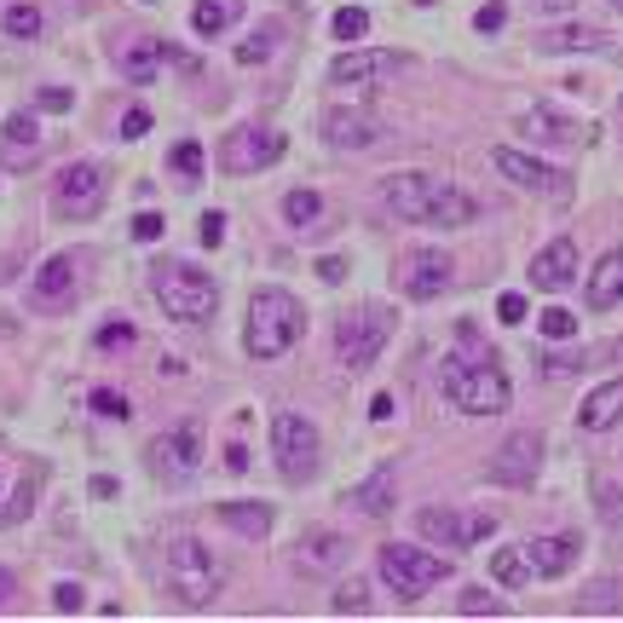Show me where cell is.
<instances>
[{"mask_svg": "<svg viewBox=\"0 0 623 623\" xmlns=\"http://www.w3.org/2000/svg\"><path fill=\"white\" fill-rule=\"evenodd\" d=\"M219 519H226L231 531L254 537V542L272 531V508H266V502H219Z\"/></svg>", "mask_w": 623, "mask_h": 623, "instance_id": "obj_30", "label": "cell"}, {"mask_svg": "<svg viewBox=\"0 0 623 623\" xmlns=\"http://www.w3.org/2000/svg\"><path fill=\"white\" fill-rule=\"evenodd\" d=\"M491 163H496V173L508 179V185L531 191V196H566V191H572V185H566V173L549 168V163H537V156H526V151H508V145H502Z\"/></svg>", "mask_w": 623, "mask_h": 623, "instance_id": "obj_15", "label": "cell"}, {"mask_svg": "<svg viewBox=\"0 0 623 623\" xmlns=\"http://www.w3.org/2000/svg\"><path fill=\"white\" fill-rule=\"evenodd\" d=\"M519 133H526L531 145H577L583 122H572V116H560V110H549V105H531L526 116H519Z\"/></svg>", "mask_w": 623, "mask_h": 623, "instance_id": "obj_24", "label": "cell"}, {"mask_svg": "<svg viewBox=\"0 0 623 623\" xmlns=\"http://www.w3.org/2000/svg\"><path fill=\"white\" fill-rule=\"evenodd\" d=\"M93 416H105V421H128L133 405H128L122 393H110V387H93Z\"/></svg>", "mask_w": 623, "mask_h": 623, "instance_id": "obj_40", "label": "cell"}, {"mask_svg": "<svg viewBox=\"0 0 623 623\" xmlns=\"http://www.w3.org/2000/svg\"><path fill=\"white\" fill-rule=\"evenodd\" d=\"M623 421V375L618 381H600V387L583 398V410H577V428L583 433H612Z\"/></svg>", "mask_w": 623, "mask_h": 623, "instance_id": "obj_23", "label": "cell"}, {"mask_svg": "<svg viewBox=\"0 0 623 623\" xmlns=\"http://www.w3.org/2000/svg\"><path fill=\"white\" fill-rule=\"evenodd\" d=\"M393 491H398V479H393V462H381V468L364 479V486H358L347 502H352V508L358 514H364V519H381V514H393Z\"/></svg>", "mask_w": 623, "mask_h": 623, "instance_id": "obj_28", "label": "cell"}, {"mask_svg": "<svg viewBox=\"0 0 623 623\" xmlns=\"http://www.w3.org/2000/svg\"><path fill=\"white\" fill-rule=\"evenodd\" d=\"M277 35H284V29H277V24H260V29L249 35V41L237 47V64H266V58L277 52Z\"/></svg>", "mask_w": 623, "mask_h": 623, "instance_id": "obj_35", "label": "cell"}, {"mask_svg": "<svg viewBox=\"0 0 623 623\" xmlns=\"http://www.w3.org/2000/svg\"><path fill=\"white\" fill-rule=\"evenodd\" d=\"M577 554H583V542L572 531H560V537H531L526 542V566L531 577H566L577 566Z\"/></svg>", "mask_w": 623, "mask_h": 623, "instance_id": "obj_21", "label": "cell"}, {"mask_svg": "<svg viewBox=\"0 0 623 623\" xmlns=\"http://www.w3.org/2000/svg\"><path fill=\"white\" fill-rule=\"evenodd\" d=\"M612 7H618V12H623V0H612Z\"/></svg>", "mask_w": 623, "mask_h": 623, "instance_id": "obj_57", "label": "cell"}, {"mask_svg": "<svg viewBox=\"0 0 623 623\" xmlns=\"http://www.w3.org/2000/svg\"><path fill=\"white\" fill-rule=\"evenodd\" d=\"M381 203H387L398 219H410V226H445V231H462L479 219V203L468 191H456L451 179H433V173H393L387 185H381Z\"/></svg>", "mask_w": 623, "mask_h": 623, "instance_id": "obj_1", "label": "cell"}, {"mask_svg": "<svg viewBox=\"0 0 623 623\" xmlns=\"http://www.w3.org/2000/svg\"><path fill=\"white\" fill-rule=\"evenodd\" d=\"M456 607L468 612V618H479V612H486V618H502V600H496V595H486V589H462Z\"/></svg>", "mask_w": 623, "mask_h": 623, "instance_id": "obj_42", "label": "cell"}, {"mask_svg": "<svg viewBox=\"0 0 623 623\" xmlns=\"http://www.w3.org/2000/svg\"><path fill=\"white\" fill-rule=\"evenodd\" d=\"M577 612H623V589L607 577V583H589V589L577 595Z\"/></svg>", "mask_w": 623, "mask_h": 623, "instance_id": "obj_34", "label": "cell"}, {"mask_svg": "<svg viewBox=\"0 0 623 623\" xmlns=\"http://www.w3.org/2000/svg\"><path fill=\"white\" fill-rule=\"evenodd\" d=\"M595 508H600V526H607V531H623V491L612 486V479H600V486H595Z\"/></svg>", "mask_w": 623, "mask_h": 623, "instance_id": "obj_37", "label": "cell"}, {"mask_svg": "<svg viewBox=\"0 0 623 623\" xmlns=\"http://www.w3.org/2000/svg\"><path fill=\"white\" fill-rule=\"evenodd\" d=\"M451 284H456L451 254H439V249H410L405 260H398V289H405L410 300H439Z\"/></svg>", "mask_w": 623, "mask_h": 623, "instance_id": "obj_14", "label": "cell"}, {"mask_svg": "<svg viewBox=\"0 0 623 623\" xmlns=\"http://www.w3.org/2000/svg\"><path fill=\"white\" fill-rule=\"evenodd\" d=\"M237 17H243V0H196V7H191V29L203 35V41H214V35H226Z\"/></svg>", "mask_w": 623, "mask_h": 623, "instance_id": "obj_29", "label": "cell"}, {"mask_svg": "<svg viewBox=\"0 0 623 623\" xmlns=\"http://www.w3.org/2000/svg\"><path fill=\"white\" fill-rule=\"evenodd\" d=\"M318 277H324V284H340V277H347V260H340V254H324V260H318Z\"/></svg>", "mask_w": 623, "mask_h": 623, "instance_id": "obj_52", "label": "cell"}, {"mask_svg": "<svg viewBox=\"0 0 623 623\" xmlns=\"http://www.w3.org/2000/svg\"><path fill=\"white\" fill-rule=\"evenodd\" d=\"M93 496H98V502L116 496V479H110V474H98V479H93Z\"/></svg>", "mask_w": 623, "mask_h": 623, "instance_id": "obj_55", "label": "cell"}, {"mask_svg": "<svg viewBox=\"0 0 623 623\" xmlns=\"http://www.w3.org/2000/svg\"><path fill=\"white\" fill-rule=\"evenodd\" d=\"M163 231H168V219H163V214H139V219H133V237H139V243H156Z\"/></svg>", "mask_w": 623, "mask_h": 623, "instance_id": "obj_47", "label": "cell"}, {"mask_svg": "<svg viewBox=\"0 0 623 623\" xmlns=\"http://www.w3.org/2000/svg\"><path fill=\"white\" fill-rule=\"evenodd\" d=\"M439 387H445L451 410H462V416H502V410H508V398H514L508 375L496 370L491 352L486 358H445Z\"/></svg>", "mask_w": 623, "mask_h": 623, "instance_id": "obj_3", "label": "cell"}, {"mask_svg": "<svg viewBox=\"0 0 623 623\" xmlns=\"http://www.w3.org/2000/svg\"><path fill=\"white\" fill-rule=\"evenodd\" d=\"M105 196H110V179L98 163H70L64 173H58V185H52V214L58 219H93L98 208H105Z\"/></svg>", "mask_w": 623, "mask_h": 623, "instance_id": "obj_10", "label": "cell"}, {"mask_svg": "<svg viewBox=\"0 0 623 623\" xmlns=\"http://www.w3.org/2000/svg\"><path fill=\"white\" fill-rule=\"evenodd\" d=\"M583 300H589V312H612L618 300H623V249H612V254L589 272V284H583Z\"/></svg>", "mask_w": 623, "mask_h": 623, "instance_id": "obj_26", "label": "cell"}, {"mask_svg": "<svg viewBox=\"0 0 623 623\" xmlns=\"http://www.w3.org/2000/svg\"><path fill=\"white\" fill-rule=\"evenodd\" d=\"M219 243H226V214H203V249H219Z\"/></svg>", "mask_w": 623, "mask_h": 623, "instance_id": "obj_49", "label": "cell"}, {"mask_svg": "<svg viewBox=\"0 0 623 623\" xmlns=\"http://www.w3.org/2000/svg\"><path fill=\"white\" fill-rule=\"evenodd\" d=\"M226 468L231 474H249V451L243 445H226Z\"/></svg>", "mask_w": 623, "mask_h": 623, "instance_id": "obj_54", "label": "cell"}, {"mask_svg": "<svg viewBox=\"0 0 623 623\" xmlns=\"http://www.w3.org/2000/svg\"><path fill=\"white\" fill-rule=\"evenodd\" d=\"M330 29H335V41H364V35H370V12L364 7H340Z\"/></svg>", "mask_w": 623, "mask_h": 623, "instance_id": "obj_38", "label": "cell"}, {"mask_svg": "<svg viewBox=\"0 0 623 623\" xmlns=\"http://www.w3.org/2000/svg\"><path fill=\"white\" fill-rule=\"evenodd\" d=\"M416 531L439 542V549H474L496 531V514H456V508H421L416 514Z\"/></svg>", "mask_w": 623, "mask_h": 623, "instance_id": "obj_13", "label": "cell"}, {"mask_svg": "<svg viewBox=\"0 0 623 623\" xmlns=\"http://www.w3.org/2000/svg\"><path fill=\"white\" fill-rule=\"evenodd\" d=\"M393 410H398L393 393H375V398H370V416H375V421H393Z\"/></svg>", "mask_w": 623, "mask_h": 623, "instance_id": "obj_53", "label": "cell"}, {"mask_svg": "<svg viewBox=\"0 0 623 623\" xmlns=\"http://www.w3.org/2000/svg\"><path fill=\"white\" fill-rule=\"evenodd\" d=\"M330 607L340 612V618H358V612H370V583L364 577H347V583H340V589H335V600H330Z\"/></svg>", "mask_w": 623, "mask_h": 623, "instance_id": "obj_36", "label": "cell"}, {"mask_svg": "<svg viewBox=\"0 0 623 623\" xmlns=\"http://www.w3.org/2000/svg\"><path fill=\"white\" fill-rule=\"evenodd\" d=\"M405 64H410L405 52H381V47H352V52H340L335 64H330V87H370V82H381V75L405 70Z\"/></svg>", "mask_w": 623, "mask_h": 623, "instance_id": "obj_16", "label": "cell"}, {"mask_svg": "<svg viewBox=\"0 0 623 623\" xmlns=\"http://www.w3.org/2000/svg\"><path fill=\"white\" fill-rule=\"evenodd\" d=\"M612 35L600 29V24H560V29H542L537 35V47L542 52H600Z\"/></svg>", "mask_w": 623, "mask_h": 623, "instance_id": "obj_27", "label": "cell"}, {"mask_svg": "<svg viewBox=\"0 0 623 623\" xmlns=\"http://www.w3.org/2000/svg\"><path fill=\"white\" fill-rule=\"evenodd\" d=\"M537 330L549 335V340H572V335H577V312L549 307V312H537Z\"/></svg>", "mask_w": 623, "mask_h": 623, "instance_id": "obj_39", "label": "cell"}, {"mask_svg": "<svg viewBox=\"0 0 623 623\" xmlns=\"http://www.w3.org/2000/svg\"><path fill=\"white\" fill-rule=\"evenodd\" d=\"M537 468H542V433L537 428H519V433H508L491 451L486 479H491V486H508V491H526L531 479H537Z\"/></svg>", "mask_w": 623, "mask_h": 623, "instance_id": "obj_11", "label": "cell"}, {"mask_svg": "<svg viewBox=\"0 0 623 623\" xmlns=\"http://www.w3.org/2000/svg\"><path fill=\"white\" fill-rule=\"evenodd\" d=\"M29 508H35V479H24L17 486V496H12V508H7V519L17 526V519H29Z\"/></svg>", "mask_w": 623, "mask_h": 623, "instance_id": "obj_48", "label": "cell"}, {"mask_svg": "<svg viewBox=\"0 0 623 623\" xmlns=\"http://www.w3.org/2000/svg\"><path fill=\"white\" fill-rule=\"evenodd\" d=\"M219 583H226V572H219V560L208 554V542L173 537L168 549H163V589L179 600V607H191V612L214 607Z\"/></svg>", "mask_w": 623, "mask_h": 623, "instance_id": "obj_4", "label": "cell"}, {"mask_svg": "<svg viewBox=\"0 0 623 623\" xmlns=\"http://www.w3.org/2000/svg\"><path fill=\"white\" fill-rule=\"evenodd\" d=\"M502 24H508V7H502V0H491V7L474 12V29H479V35H496Z\"/></svg>", "mask_w": 623, "mask_h": 623, "instance_id": "obj_43", "label": "cell"}, {"mask_svg": "<svg viewBox=\"0 0 623 623\" xmlns=\"http://www.w3.org/2000/svg\"><path fill=\"white\" fill-rule=\"evenodd\" d=\"M12 589H17V583H12V572L0 566V607H7V595H12Z\"/></svg>", "mask_w": 623, "mask_h": 623, "instance_id": "obj_56", "label": "cell"}, {"mask_svg": "<svg viewBox=\"0 0 623 623\" xmlns=\"http://www.w3.org/2000/svg\"><path fill=\"white\" fill-rule=\"evenodd\" d=\"M284 151H289V139L277 128H237V133H226L219 168H226V173H260V168L284 163Z\"/></svg>", "mask_w": 623, "mask_h": 623, "instance_id": "obj_12", "label": "cell"}, {"mask_svg": "<svg viewBox=\"0 0 623 623\" xmlns=\"http://www.w3.org/2000/svg\"><path fill=\"white\" fill-rule=\"evenodd\" d=\"M387 335H393V312L387 307H358L352 318H340L335 324V352H340V364L347 370H370L381 347H387Z\"/></svg>", "mask_w": 623, "mask_h": 623, "instance_id": "obj_8", "label": "cell"}, {"mask_svg": "<svg viewBox=\"0 0 623 623\" xmlns=\"http://www.w3.org/2000/svg\"><path fill=\"white\" fill-rule=\"evenodd\" d=\"M491 577L502 583V589H519V583L531 577V566H526V549H496V554H491Z\"/></svg>", "mask_w": 623, "mask_h": 623, "instance_id": "obj_32", "label": "cell"}, {"mask_svg": "<svg viewBox=\"0 0 623 623\" xmlns=\"http://www.w3.org/2000/svg\"><path fill=\"white\" fill-rule=\"evenodd\" d=\"M531 284L542 295H560L566 284H577V243L572 237H554V243L531 260Z\"/></svg>", "mask_w": 623, "mask_h": 623, "instance_id": "obj_20", "label": "cell"}, {"mask_svg": "<svg viewBox=\"0 0 623 623\" xmlns=\"http://www.w3.org/2000/svg\"><path fill=\"white\" fill-rule=\"evenodd\" d=\"M35 156H41V122L29 110L7 116V128H0V168H29Z\"/></svg>", "mask_w": 623, "mask_h": 623, "instance_id": "obj_22", "label": "cell"}, {"mask_svg": "<svg viewBox=\"0 0 623 623\" xmlns=\"http://www.w3.org/2000/svg\"><path fill=\"white\" fill-rule=\"evenodd\" d=\"M145 456H151V474L163 479V486H185V479L203 468V433H196V421H179V428L151 439Z\"/></svg>", "mask_w": 623, "mask_h": 623, "instance_id": "obj_9", "label": "cell"}, {"mask_svg": "<svg viewBox=\"0 0 623 623\" xmlns=\"http://www.w3.org/2000/svg\"><path fill=\"white\" fill-rule=\"evenodd\" d=\"M98 347H133V324H105V330H98Z\"/></svg>", "mask_w": 623, "mask_h": 623, "instance_id": "obj_50", "label": "cell"}, {"mask_svg": "<svg viewBox=\"0 0 623 623\" xmlns=\"http://www.w3.org/2000/svg\"><path fill=\"white\" fill-rule=\"evenodd\" d=\"M381 116L375 110H324V145L330 151H370V145H381Z\"/></svg>", "mask_w": 623, "mask_h": 623, "instance_id": "obj_18", "label": "cell"}, {"mask_svg": "<svg viewBox=\"0 0 623 623\" xmlns=\"http://www.w3.org/2000/svg\"><path fill=\"white\" fill-rule=\"evenodd\" d=\"M151 289H156V300H163V312L173 318V324H208L214 307H219L214 272L191 266V260H168V266H156Z\"/></svg>", "mask_w": 623, "mask_h": 623, "instance_id": "obj_5", "label": "cell"}, {"mask_svg": "<svg viewBox=\"0 0 623 623\" xmlns=\"http://www.w3.org/2000/svg\"><path fill=\"white\" fill-rule=\"evenodd\" d=\"M0 29H7L12 41H41V7H35V0H12V7L0 12Z\"/></svg>", "mask_w": 623, "mask_h": 623, "instance_id": "obj_31", "label": "cell"}, {"mask_svg": "<svg viewBox=\"0 0 623 623\" xmlns=\"http://www.w3.org/2000/svg\"><path fill=\"white\" fill-rule=\"evenodd\" d=\"M496 318H502V324H526V318H531L526 295H502V300H496Z\"/></svg>", "mask_w": 623, "mask_h": 623, "instance_id": "obj_45", "label": "cell"}, {"mask_svg": "<svg viewBox=\"0 0 623 623\" xmlns=\"http://www.w3.org/2000/svg\"><path fill=\"white\" fill-rule=\"evenodd\" d=\"M75 266H82L75 254H52L47 266L29 277V307L35 312H70V300H75Z\"/></svg>", "mask_w": 623, "mask_h": 623, "instance_id": "obj_17", "label": "cell"}, {"mask_svg": "<svg viewBox=\"0 0 623 623\" xmlns=\"http://www.w3.org/2000/svg\"><path fill=\"white\" fill-rule=\"evenodd\" d=\"M352 560V542L340 531H307L295 542V572L300 577H335Z\"/></svg>", "mask_w": 623, "mask_h": 623, "instance_id": "obj_19", "label": "cell"}, {"mask_svg": "<svg viewBox=\"0 0 623 623\" xmlns=\"http://www.w3.org/2000/svg\"><path fill=\"white\" fill-rule=\"evenodd\" d=\"M163 58H168V47H163V41H151V35H139V41H128L122 52H116V70H122L133 87H151L156 75H163Z\"/></svg>", "mask_w": 623, "mask_h": 623, "instance_id": "obj_25", "label": "cell"}, {"mask_svg": "<svg viewBox=\"0 0 623 623\" xmlns=\"http://www.w3.org/2000/svg\"><path fill=\"white\" fill-rule=\"evenodd\" d=\"M272 456H277V474H284L289 486H307V479H318V462H324V439H318V428L307 416L284 410L272 421Z\"/></svg>", "mask_w": 623, "mask_h": 623, "instance_id": "obj_7", "label": "cell"}, {"mask_svg": "<svg viewBox=\"0 0 623 623\" xmlns=\"http://www.w3.org/2000/svg\"><path fill=\"white\" fill-rule=\"evenodd\" d=\"M318 214H324V196H318V191H289L284 196V219H289L295 231H307Z\"/></svg>", "mask_w": 623, "mask_h": 623, "instance_id": "obj_33", "label": "cell"}, {"mask_svg": "<svg viewBox=\"0 0 623 623\" xmlns=\"http://www.w3.org/2000/svg\"><path fill=\"white\" fill-rule=\"evenodd\" d=\"M300 335H307V307H300L289 289H254V300H249V324H243L249 358L272 364V358H284Z\"/></svg>", "mask_w": 623, "mask_h": 623, "instance_id": "obj_2", "label": "cell"}, {"mask_svg": "<svg viewBox=\"0 0 623 623\" xmlns=\"http://www.w3.org/2000/svg\"><path fill=\"white\" fill-rule=\"evenodd\" d=\"M47 116H70V105H75V93L70 87H41V98H35Z\"/></svg>", "mask_w": 623, "mask_h": 623, "instance_id": "obj_44", "label": "cell"}, {"mask_svg": "<svg viewBox=\"0 0 623 623\" xmlns=\"http://www.w3.org/2000/svg\"><path fill=\"white\" fill-rule=\"evenodd\" d=\"M375 572L398 600H421L433 583L451 577V560L433 554V549H416V542H387V549L375 554Z\"/></svg>", "mask_w": 623, "mask_h": 623, "instance_id": "obj_6", "label": "cell"}, {"mask_svg": "<svg viewBox=\"0 0 623 623\" xmlns=\"http://www.w3.org/2000/svg\"><path fill=\"white\" fill-rule=\"evenodd\" d=\"M151 133V110H128L122 116V139H145Z\"/></svg>", "mask_w": 623, "mask_h": 623, "instance_id": "obj_51", "label": "cell"}, {"mask_svg": "<svg viewBox=\"0 0 623 623\" xmlns=\"http://www.w3.org/2000/svg\"><path fill=\"white\" fill-rule=\"evenodd\" d=\"M52 607L64 612V618H75V612H82V583H58V589H52Z\"/></svg>", "mask_w": 623, "mask_h": 623, "instance_id": "obj_46", "label": "cell"}, {"mask_svg": "<svg viewBox=\"0 0 623 623\" xmlns=\"http://www.w3.org/2000/svg\"><path fill=\"white\" fill-rule=\"evenodd\" d=\"M168 163H173V173L196 179V173H203V145H196V139H185V145H173V156H168Z\"/></svg>", "mask_w": 623, "mask_h": 623, "instance_id": "obj_41", "label": "cell"}]
</instances>
